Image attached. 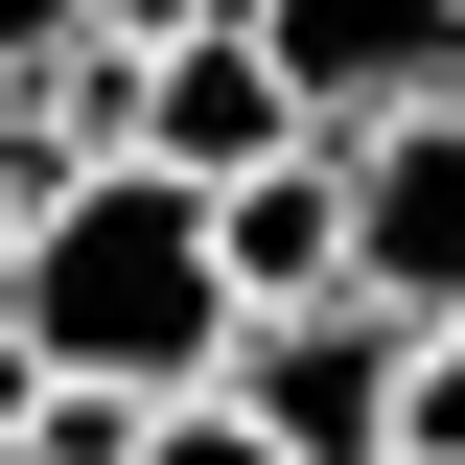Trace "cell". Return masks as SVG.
<instances>
[{"label": "cell", "mask_w": 465, "mask_h": 465, "mask_svg": "<svg viewBox=\"0 0 465 465\" xmlns=\"http://www.w3.org/2000/svg\"><path fill=\"white\" fill-rule=\"evenodd\" d=\"M280 140H326V116H302V70H280V24H256V0H232V24H186L163 94H140V163L232 186V163H280Z\"/></svg>", "instance_id": "obj_4"}, {"label": "cell", "mask_w": 465, "mask_h": 465, "mask_svg": "<svg viewBox=\"0 0 465 465\" xmlns=\"http://www.w3.org/2000/svg\"><path fill=\"white\" fill-rule=\"evenodd\" d=\"M24 326L70 349V372H140V396H210L232 372V232L186 163H94L70 210H24Z\"/></svg>", "instance_id": "obj_1"}, {"label": "cell", "mask_w": 465, "mask_h": 465, "mask_svg": "<svg viewBox=\"0 0 465 465\" xmlns=\"http://www.w3.org/2000/svg\"><path fill=\"white\" fill-rule=\"evenodd\" d=\"M210 396H256L302 465H396V419H419V302H372V280H326V302H256Z\"/></svg>", "instance_id": "obj_2"}, {"label": "cell", "mask_w": 465, "mask_h": 465, "mask_svg": "<svg viewBox=\"0 0 465 465\" xmlns=\"http://www.w3.org/2000/svg\"><path fill=\"white\" fill-rule=\"evenodd\" d=\"M0 94H24V70H0Z\"/></svg>", "instance_id": "obj_10"}, {"label": "cell", "mask_w": 465, "mask_h": 465, "mask_svg": "<svg viewBox=\"0 0 465 465\" xmlns=\"http://www.w3.org/2000/svg\"><path fill=\"white\" fill-rule=\"evenodd\" d=\"M349 280H372V302H419V326L465 302V94L349 116Z\"/></svg>", "instance_id": "obj_3"}, {"label": "cell", "mask_w": 465, "mask_h": 465, "mask_svg": "<svg viewBox=\"0 0 465 465\" xmlns=\"http://www.w3.org/2000/svg\"><path fill=\"white\" fill-rule=\"evenodd\" d=\"M396 465H419V442H396Z\"/></svg>", "instance_id": "obj_11"}, {"label": "cell", "mask_w": 465, "mask_h": 465, "mask_svg": "<svg viewBox=\"0 0 465 465\" xmlns=\"http://www.w3.org/2000/svg\"><path fill=\"white\" fill-rule=\"evenodd\" d=\"M70 24H94V0H0V70H47V47H70Z\"/></svg>", "instance_id": "obj_9"}, {"label": "cell", "mask_w": 465, "mask_h": 465, "mask_svg": "<svg viewBox=\"0 0 465 465\" xmlns=\"http://www.w3.org/2000/svg\"><path fill=\"white\" fill-rule=\"evenodd\" d=\"M256 24H280L302 116H419V94H465V0H256Z\"/></svg>", "instance_id": "obj_5"}, {"label": "cell", "mask_w": 465, "mask_h": 465, "mask_svg": "<svg viewBox=\"0 0 465 465\" xmlns=\"http://www.w3.org/2000/svg\"><path fill=\"white\" fill-rule=\"evenodd\" d=\"M210 232H232V302H326V280H349V116L280 140V163H232Z\"/></svg>", "instance_id": "obj_6"}, {"label": "cell", "mask_w": 465, "mask_h": 465, "mask_svg": "<svg viewBox=\"0 0 465 465\" xmlns=\"http://www.w3.org/2000/svg\"><path fill=\"white\" fill-rule=\"evenodd\" d=\"M140 465H302V442H280L256 396H163V442H140Z\"/></svg>", "instance_id": "obj_7"}, {"label": "cell", "mask_w": 465, "mask_h": 465, "mask_svg": "<svg viewBox=\"0 0 465 465\" xmlns=\"http://www.w3.org/2000/svg\"><path fill=\"white\" fill-rule=\"evenodd\" d=\"M47 372H70V349L24 326V302H0V465H24V419H47Z\"/></svg>", "instance_id": "obj_8"}]
</instances>
